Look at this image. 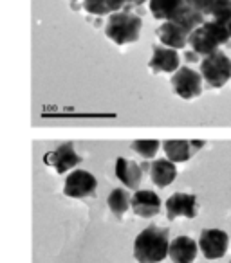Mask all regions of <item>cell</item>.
Returning a JSON list of instances; mask_svg holds the SVG:
<instances>
[{"label": "cell", "instance_id": "4fadbf2b", "mask_svg": "<svg viewBox=\"0 0 231 263\" xmlns=\"http://www.w3.org/2000/svg\"><path fill=\"white\" fill-rule=\"evenodd\" d=\"M116 177H118L129 190H137L141 180H143V170L134 161L119 157L118 161H116Z\"/></svg>", "mask_w": 231, "mask_h": 263}, {"label": "cell", "instance_id": "9a60e30c", "mask_svg": "<svg viewBox=\"0 0 231 263\" xmlns=\"http://www.w3.org/2000/svg\"><path fill=\"white\" fill-rule=\"evenodd\" d=\"M186 0H150V13L155 20H173Z\"/></svg>", "mask_w": 231, "mask_h": 263}, {"label": "cell", "instance_id": "3957f363", "mask_svg": "<svg viewBox=\"0 0 231 263\" xmlns=\"http://www.w3.org/2000/svg\"><path fill=\"white\" fill-rule=\"evenodd\" d=\"M201 76L211 88L224 87L231 78V60L222 51H215L202 58Z\"/></svg>", "mask_w": 231, "mask_h": 263}, {"label": "cell", "instance_id": "cb8c5ba5", "mask_svg": "<svg viewBox=\"0 0 231 263\" xmlns=\"http://www.w3.org/2000/svg\"><path fill=\"white\" fill-rule=\"evenodd\" d=\"M197 52H186V60H190V62H197Z\"/></svg>", "mask_w": 231, "mask_h": 263}, {"label": "cell", "instance_id": "52a82bcc", "mask_svg": "<svg viewBox=\"0 0 231 263\" xmlns=\"http://www.w3.org/2000/svg\"><path fill=\"white\" fill-rule=\"evenodd\" d=\"M44 162L49 166H52L60 175H63V173H67L69 170L76 168V166L81 162V157L76 154L73 143H63L62 146H58L56 150L45 154Z\"/></svg>", "mask_w": 231, "mask_h": 263}, {"label": "cell", "instance_id": "ba28073f", "mask_svg": "<svg viewBox=\"0 0 231 263\" xmlns=\"http://www.w3.org/2000/svg\"><path fill=\"white\" fill-rule=\"evenodd\" d=\"M166 216H168V220H175L179 216L188 220L195 218L197 216V198H195V195L173 193L166 200Z\"/></svg>", "mask_w": 231, "mask_h": 263}, {"label": "cell", "instance_id": "e0dca14e", "mask_svg": "<svg viewBox=\"0 0 231 263\" xmlns=\"http://www.w3.org/2000/svg\"><path fill=\"white\" fill-rule=\"evenodd\" d=\"M172 22L179 24L183 29H186L188 33H193L197 27H201L202 24H204V15L202 13H199L197 9H193L191 6L184 4L183 8L179 9V13H177L175 16H173Z\"/></svg>", "mask_w": 231, "mask_h": 263}, {"label": "cell", "instance_id": "484cf974", "mask_svg": "<svg viewBox=\"0 0 231 263\" xmlns=\"http://www.w3.org/2000/svg\"><path fill=\"white\" fill-rule=\"evenodd\" d=\"M70 2H76V0H70Z\"/></svg>", "mask_w": 231, "mask_h": 263}, {"label": "cell", "instance_id": "5b68a950", "mask_svg": "<svg viewBox=\"0 0 231 263\" xmlns=\"http://www.w3.org/2000/svg\"><path fill=\"white\" fill-rule=\"evenodd\" d=\"M96 187H98V180L92 173L85 170H74L70 172V175H67L63 193L70 198H87L96 193Z\"/></svg>", "mask_w": 231, "mask_h": 263}, {"label": "cell", "instance_id": "44dd1931", "mask_svg": "<svg viewBox=\"0 0 231 263\" xmlns=\"http://www.w3.org/2000/svg\"><path fill=\"white\" fill-rule=\"evenodd\" d=\"M83 9L91 15L96 16H105L112 15L109 9V6L105 4V0H83Z\"/></svg>", "mask_w": 231, "mask_h": 263}, {"label": "cell", "instance_id": "6da1fadb", "mask_svg": "<svg viewBox=\"0 0 231 263\" xmlns=\"http://www.w3.org/2000/svg\"><path fill=\"white\" fill-rule=\"evenodd\" d=\"M170 231L166 227L148 226L134 241V256L139 263H159L168 256Z\"/></svg>", "mask_w": 231, "mask_h": 263}, {"label": "cell", "instance_id": "603a6c76", "mask_svg": "<svg viewBox=\"0 0 231 263\" xmlns=\"http://www.w3.org/2000/svg\"><path fill=\"white\" fill-rule=\"evenodd\" d=\"M147 0H127V8H136V6L145 4Z\"/></svg>", "mask_w": 231, "mask_h": 263}, {"label": "cell", "instance_id": "5bb4252c", "mask_svg": "<svg viewBox=\"0 0 231 263\" xmlns=\"http://www.w3.org/2000/svg\"><path fill=\"white\" fill-rule=\"evenodd\" d=\"M150 175L152 182L157 187L170 186L177 177L175 162H172L170 159H157V161H154L150 164Z\"/></svg>", "mask_w": 231, "mask_h": 263}, {"label": "cell", "instance_id": "7c38bea8", "mask_svg": "<svg viewBox=\"0 0 231 263\" xmlns=\"http://www.w3.org/2000/svg\"><path fill=\"white\" fill-rule=\"evenodd\" d=\"M155 34H157V38L163 42V45L172 47V49L186 47L188 38H190V33H188L186 29H183L179 24L172 22V20H166L163 26H159L157 29H155Z\"/></svg>", "mask_w": 231, "mask_h": 263}, {"label": "cell", "instance_id": "7402d4cb", "mask_svg": "<svg viewBox=\"0 0 231 263\" xmlns=\"http://www.w3.org/2000/svg\"><path fill=\"white\" fill-rule=\"evenodd\" d=\"M105 4L109 6L110 13H118L127 8V0H105Z\"/></svg>", "mask_w": 231, "mask_h": 263}, {"label": "cell", "instance_id": "2e32d148", "mask_svg": "<svg viewBox=\"0 0 231 263\" xmlns=\"http://www.w3.org/2000/svg\"><path fill=\"white\" fill-rule=\"evenodd\" d=\"M163 150L166 154V159L172 162H186L193 154V146L191 141H165L163 143Z\"/></svg>", "mask_w": 231, "mask_h": 263}, {"label": "cell", "instance_id": "7a4b0ae2", "mask_svg": "<svg viewBox=\"0 0 231 263\" xmlns=\"http://www.w3.org/2000/svg\"><path fill=\"white\" fill-rule=\"evenodd\" d=\"M141 27H143V22H141L139 16L127 11H118L109 16V22L105 26V34L116 45H127L139 40Z\"/></svg>", "mask_w": 231, "mask_h": 263}, {"label": "cell", "instance_id": "ffe728a7", "mask_svg": "<svg viewBox=\"0 0 231 263\" xmlns=\"http://www.w3.org/2000/svg\"><path fill=\"white\" fill-rule=\"evenodd\" d=\"M209 16H213V20L231 18V0H213Z\"/></svg>", "mask_w": 231, "mask_h": 263}, {"label": "cell", "instance_id": "30bf717a", "mask_svg": "<svg viewBox=\"0 0 231 263\" xmlns=\"http://www.w3.org/2000/svg\"><path fill=\"white\" fill-rule=\"evenodd\" d=\"M199 243L190 236H177L170 241L168 256L173 263H193L197 258Z\"/></svg>", "mask_w": 231, "mask_h": 263}, {"label": "cell", "instance_id": "8992f818", "mask_svg": "<svg viewBox=\"0 0 231 263\" xmlns=\"http://www.w3.org/2000/svg\"><path fill=\"white\" fill-rule=\"evenodd\" d=\"M229 236L222 229H202L199 236V249L202 251L204 258L219 259L226 254Z\"/></svg>", "mask_w": 231, "mask_h": 263}, {"label": "cell", "instance_id": "4316f807", "mask_svg": "<svg viewBox=\"0 0 231 263\" xmlns=\"http://www.w3.org/2000/svg\"><path fill=\"white\" fill-rule=\"evenodd\" d=\"M229 263H231V261H229Z\"/></svg>", "mask_w": 231, "mask_h": 263}, {"label": "cell", "instance_id": "9c48e42d", "mask_svg": "<svg viewBox=\"0 0 231 263\" xmlns=\"http://www.w3.org/2000/svg\"><path fill=\"white\" fill-rule=\"evenodd\" d=\"M132 211L141 218H154L161 211V198L150 190L136 191L132 195Z\"/></svg>", "mask_w": 231, "mask_h": 263}, {"label": "cell", "instance_id": "ac0fdd59", "mask_svg": "<svg viewBox=\"0 0 231 263\" xmlns=\"http://www.w3.org/2000/svg\"><path fill=\"white\" fill-rule=\"evenodd\" d=\"M106 204H109V209L114 215L118 216V218H123V215L132 208V197H130V193L127 190L116 187V190L110 191Z\"/></svg>", "mask_w": 231, "mask_h": 263}, {"label": "cell", "instance_id": "8fae6325", "mask_svg": "<svg viewBox=\"0 0 231 263\" xmlns=\"http://www.w3.org/2000/svg\"><path fill=\"white\" fill-rule=\"evenodd\" d=\"M179 54L177 49L154 45V54L150 60V69L154 72H177L179 70Z\"/></svg>", "mask_w": 231, "mask_h": 263}, {"label": "cell", "instance_id": "d4e9b609", "mask_svg": "<svg viewBox=\"0 0 231 263\" xmlns=\"http://www.w3.org/2000/svg\"><path fill=\"white\" fill-rule=\"evenodd\" d=\"M141 170L147 172V170H150V164H148V162H143V164H141Z\"/></svg>", "mask_w": 231, "mask_h": 263}, {"label": "cell", "instance_id": "d6986e66", "mask_svg": "<svg viewBox=\"0 0 231 263\" xmlns=\"http://www.w3.org/2000/svg\"><path fill=\"white\" fill-rule=\"evenodd\" d=\"M159 141L155 139H137L132 143V148L136 154H139L143 159H154L155 154H157L159 150Z\"/></svg>", "mask_w": 231, "mask_h": 263}, {"label": "cell", "instance_id": "277c9868", "mask_svg": "<svg viewBox=\"0 0 231 263\" xmlns=\"http://www.w3.org/2000/svg\"><path fill=\"white\" fill-rule=\"evenodd\" d=\"M172 88L179 98L193 99L199 98L202 92V76L193 69L181 67L172 76Z\"/></svg>", "mask_w": 231, "mask_h": 263}]
</instances>
